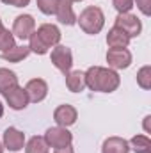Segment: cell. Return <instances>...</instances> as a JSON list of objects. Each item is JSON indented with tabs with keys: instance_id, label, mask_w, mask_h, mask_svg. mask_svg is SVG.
<instances>
[{
	"instance_id": "cell-1",
	"label": "cell",
	"mask_w": 151,
	"mask_h": 153,
	"mask_svg": "<svg viewBox=\"0 0 151 153\" xmlns=\"http://www.w3.org/2000/svg\"><path fill=\"white\" fill-rule=\"evenodd\" d=\"M84 76H85V87L96 93H114L121 84L117 71L103 66H91L87 71H84Z\"/></svg>"
},
{
	"instance_id": "cell-2",
	"label": "cell",
	"mask_w": 151,
	"mask_h": 153,
	"mask_svg": "<svg viewBox=\"0 0 151 153\" xmlns=\"http://www.w3.org/2000/svg\"><path fill=\"white\" fill-rule=\"evenodd\" d=\"M76 23L80 25V29H82L85 34L94 36V34L101 32V29H103V25H105V14H103V11H101L100 7L89 5V7H85V9L80 13V16L76 18Z\"/></svg>"
},
{
	"instance_id": "cell-3",
	"label": "cell",
	"mask_w": 151,
	"mask_h": 153,
	"mask_svg": "<svg viewBox=\"0 0 151 153\" xmlns=\"http://www.w3.org/2000/svg\"><path fill=\"white\" fill-rule=\"evenodd\" d=\"M44 141L50 148L53 150H59V148H66V146H71L73 143V135L68 128L64 126H52L46 130L44 134Z\"/></svg>"
},
{
	"instance_id": "cell-4",
	"label": "cell",
	"mask_w": 151,
	"mask_h": 153,
	"mask_svg": "<svg viewBox=\"0 0 151 153\" xmlns=\"http://www.w3.org/2000/svg\"><path fill=\"white\" fill-rule=\"evenodd\" d=\"M50 61H52V64H53L59 71H62V73L66 75L68 71H71V66H73V53H71V50H70L68 46L57 45V46L52 48Z\"/></svg>"
},
{
	"instance_id": "cell-5",
	"label": "cell",
	"mask_w": 151,
	"mask_h": 153,
	"mask_svg": "<svg viewBox=\"0 0 151 153\" xmlns=\"http://www.w3.org/2000/svg\"><path fill=\"white\" fill-rule=\"evenodd\" d=\"M115 27L121 29L128 38H137L141 32H142V23L141 20L132 14V13H119L117 18H115Z\"/></svg>"
},
{
	"instance_id": "cell-6",
	"label": "cell",
	"mask_w": 151,
	"mask_h": 153,
	"mask_svg": "<svg viewBox=\"0 0 151 153\" xmlns=\"http://www.w3.org/2000/svg\"><path fill=\"white\" fill-rule=\"evenodd\" d=\"M107 62H109V68L114 70V71L126 70L132 64V53H130L128 48H109Z\"/></svg>"
},
{
	"instance_id": "cell-7",
	"label": "cell",
	"mask_w": 151,
	"mask_h": 153,
	"mask_svg": "<svg viewBox=\"0 0 151 153\" xmlns=\"http://www.w3.org/2000/svg\"><path fill=\"white\" fill-rule=\"evenodd\" d=\"M34 30H36V22H34V18H32L30 14H20V16H16L11 32H13L14 38L25 41V39H29L32 36Z\"/></svg>"
},
{
	"instance_id": "cell-8",
	"label": "cell",
	"mask_w": 151,
	"mask_h": 153,
	"mask_svg": "<svg viewBox=\"0 0 151 153\" xmlns=\"http://www.w3.org/2000/svg\"><path fill=\"white\" fill-rule=\"evenodd\" d=\"M4 98L7 102V105L13 109V111H23L30 102H29V96L25 93V87H20V85H14L11 89H7L4 93Z\"/></svg>"
},
{
	"instance_id": "cell-9",
	"label": "cell",
	"mask_w": 151,
	"mask_h": 153,
	"mask_svg": "<svg viewBox=\"0 0 151 153\" xmlns=\"http://www.w3.org/2000/svg\"><path fill=\"white\" fill-rule=\"evenodd\" d=\"M4 148H7L9 152H20L25 148V134L14 126L5 128L4 132V139H2Z\"/></svg>"
},
{
	"instance_id": "cell-10",
	"label": "cell",
	"mask_w": 151,
	"mask_h": 153,
	"mask_svg": "<svg viewBox=\"0 0 151 153\" xmlns=\"http://www.w3.org/2000/svg\"><path fill=\"white\" fill-rule=\"evenodd\" d=\"M25 93H27L30 103H39V102H43V100L46 98V94H48V84H46L43 78H32V80L27 82Z\"/></svg>"
},
{
	"instance_id": "cell-11",
	"label": "cell",
	"mask_w": 151,
	"mask_h": 153,
	"mask_svg": "<svg viewBox=\"0 0 151 153\" xmlns=\"http://www.w3.org/2000/svg\"><path fill=\"white\" fill-rule=\"evenodd\" d=\"M36 34L39 36V39L44 43L46 48H53L61 43V30L57 25H52V23H43L39 25Z\"/></svg>"
},
{
	"instance_id": "cell-12",
	"label": "cell",
	"mask_w": 151,
	"mask_h": 153,
	"mask_svg": "<svg viewBox=\"0 0 151 153\" xmlns=\"http://www.w3.org/2000/svg\"><path fill=\"white\" fill-rule=\"evenodd\" d=\"M76 117H78L76 109L73 107V105H68V103L59 105V107L53 111V121L57 123V126H64V128H68V126L75 125Z\"/></svg>"
},
{
	"instance_id": "cell-13",
	"label": "cell",
	"mask_w": 151,
	"mask_h": 153,
	"mask_svg": "<svg viewBox=\"0 0 151 153\" xmlns=\"http://www.w3.org/2000/svg\"><path fill=\"white\" fill-rule=\"evenodd\" d=\"M55 16L59 20V23H62V25H75L76 23V14L70 0H59L57 9H55Z\"/></svg>"
},
{
	"instance_id": "cell-14",
	"label": "cell",
	"mask_w": 151,
	"mask_h": 153,
	"mask_svg": "<svg viewBox=\"0 0 151 153\" xmlns=\"http://www.w3.org/2000/svg\"><path fill=\"white\" fill-rule=\"evenodd\" d=\"M101 153H130V144L123 137H109L103 141Z\"/></svg>"
},
{
	"instance_id": "cell-15",
	"label": "cell",
	"mask_w": 151,
	"mask_h": 153,
	"mask_svg": "<svg viewBox=\"0 0 151 153\" xmlns=\"http://www.w3.org/2000/svg\"><path fill=\"white\" fill-rule=\"evenodd\" d=\"M107 45H109V48H126L130 45V38L121 29H117L114 25L107 34Z\"/></svg>"
},
{
	"instance_id": "cell-16",
	"label": "cell",
	"mask_w": 151,
	"mask_h": 153,
	"mask_svg": "<svg viewBox=\"0 0 151 153\" xmlns=\"http://www.w3.org/2000/svg\"><path fill=\"white\" fill-rule=\"evenodd\" d=\"M66 87L71 91V93H80L85 89V76L84 71L75 70V71H68L66 73Z\"/></svg>"
},
{
	"instance_id": "cell-17",
	"label": "cell",
	"mask_w": 151,
	"mask_h": 153,
	"mask_svg": "<svg viewBox=\"0 0 151 153\" xmlns=\"http://www.w3.org/2000/svg\"><path fill=\"white\" fill-rule=\"evenodd\" d=\"M29 53H30L29 46H16V45H14L13 48L2 52L0 57H2L4 61H7V62H21L23 59L29 57Z\"/></svg>"
},
{
	"instance_id": "cell-18",
	"label": "cell",
	"mask_w": 151,
	"mask_h": 153,
	"mask_svg": "<svg viewBox=\"0 0 151 153\" xmlns=\"http://www.w3.org/2000/svg\"><path fill=\"white\" fill-rule=\"evenodd\" d=\"M25 153H50V146L46 144L44 137L34 135L29 139V143L25 144Z\"/></svg>"
},
{
	"instance_id": "cell-19",
	"label": "cell",
	"mask_w": 151,
	"mask_h": 153,
	"mask_svg": "<svg viewBox=\"0 0 151 153\" xmlns=\"http://www.w3.org/2000/svg\"><path fill=\"white\" fill-rule=\"evenodd\" d=\"M18 85V76L14 71L7 70V68H0V93L4 94L7 89Z\"/></svg>"
},
{
	"instance_id": "cell-20",
	"label": "cell",
	"mask_w": 151,
	"mask_h": 153,
	"mask_svg": "<svg viewBox=\"0 0 151 153\" xmlns=\"http://www.w3.org/2000/svg\"><path fill=\"white\" fill-rule=\"evenodd\" d=\"M128 144L135 153H151V139L148 135H133Z\"/></svg>"
},
{
	"instance_id": "cell-21",
	"label": "cell",
	"mask_w": 151,
	"mask_h": 153,
	"mask_svg": "<svg viewBox=\"0 0 151 153\" xmlns=\"http://www.w3.org/2000/svg\"><path fill=\"white\" fill-rule=\"evenodd\" d=\"M137 84H139L144 91L151 89V66L150 64L142 66V68L137 71Z\"/></svg>"
},
{
	"instance_id": "cell-22",
	"label": "cell",
	"mask_w": 151,
	"mask_h": 153,
	"mask_svg": "<svg viewBox=\"0 0 151 153\" xmlns=\"http://www.w3.org/2000/svg\"><path fill=\"white\" fill-rule=\"evenodd\" d=\"M29 50H30L32 53L44 55V53H48V50H50V48H46V46H44V43L39 39V36L36 34V30H34V32H32V36L29 38Z\"/></svg>"
},
{
	"instance_id": "cell-23",
	"label": "cell",
	"mask_w": 151,
	"mask_h": 153,
	"mask_svg": "<svg viewBox=\"0 0 151 153\" xmlns=\"http://www.w3.org/2000/svg\"><path fill=\"white\" fill-rule=\"evenodd\" d=\"M13 46H14V36H13V32L2 25L0 27V52H5V50H9Z\"/></svg>"
},
{
	"instance_id": "cell-24",
	"label": "cell",
	"mask_w": 151,
	"mask_h": 153,
	"mask_svg": "<svg viewBox=\"0 0 151 153\" xmlns=\"http://www.w3.org/2000/svg\"><path fill=\"white\" fill-rule=\"evenodd\" d=\"M36 4H38V9L43 14L50 16V14H55V9H57L59 0H36Z\"/></svg>"
},
{
	"instance_id": "cell-25",
	"label": "cell",
	"mask_w": 151,
	"mask_h": 153,
	"mask_svg": "<svg viewBox=\"0 0 151 153\" xmlns=\"http://www.w3.org/2000/svg\"><path fill=\"white\" fill-rule=\"evenodd\" d=\"M112 5L117 13H130L133 7V0H112Z\"/></svg>"
},
{
	"instance_id": "cell-26",
	"label": "cell",
	"mask_w": 151,
	"mask_h": 153,
	"mask_svg": "<svg viewBox=\"0 0 151 153\" xmlns=\"http://www.w3.org/2000/svg\"><path fill=\"white\" fill-rule=\"evenodd\" d=\"M133 4H137V9L144 16H150L151 14V0H133Z\"/></svg>"
},
{
	"instance_id": "cell-27",
	"label": "cell",
	"mask_w": 151,
	"mask_h": 153,
	"mask_svg": "<svg viewBox=\"0 0 151 153\" xmlns=\"http://www.w3.org/2000/svg\"><path fill=\"white\" fill-rule=\"evenodd\" d=\"M2 2L7 5H14V7H25V5H29L30 0H2Z\"/></svg>"
},
{
	"instance_id": "cell-28",
	"label": "cell",
	"mask_w": 151,
	"mask_h": 153,
	"mask_svg": "<svg viewBox=\"0 0 151 153\" xmlns=\"http://www.w3.org/2000/svg\"><path fill=\"white\" fill-rule=\"evenodd\" d=\"M151 116H146L144 117V130H146V134H151Z\"/></svg>"
},
{
	"instance_id": "cell-29",
	"label": "cell",
	"mask_w": 151,
	"mask_h": 153,
	"mask_svg": "<svg viewBox=\"0 0 151 153\" xmlns=\"http://www.w3.org/2000/svg\"><path fill=\"white\" fill-rule=\"evenodd\" d=\"M53 153H75V152H73L71 146H66V148H59V150H55Z\"/></svg>"
},
{
	"instance_id": "cell-30",
	"label": "cell",
	"mask_w": 151,
	"mask_h": 153,
	"mask_svg": "<svg viewBox=\"0 0 151 153\" xmlns=\"http://www.w3.org/2000/svg\"><path fill=\"white\" fill-rule=\"evenodd\" d=\"M4 116V105H2V102H0V117Z\"/></svg>"
},
{
	"instance_id": "cell-31",
	"label": "cell",
	"mask_w": 151,
	"mask_h": 153,
	"mask_svg": "<svg viewBox=\"0 0 151 153\" xmlns=\"http://www.w3.org/2000/svg\"><path fill=\"white\" fill-rule=\"evenodd\" d=\"M0 153H4V144L0 143Z\"/></svg>"
},
{
	"instance_id": "cell-32",
	"label": "cell",
	"mask_w": 151,
	"mask_h": 153,
	"mask_svg": "<svg viewBox=\"0 0 151 153\" xmlns=\"http://www.w3.org/2000/svg\"><path fill=\"white\" fill-rule=\"evenodd\" d=\"M70 2H71V4H73V2H82V0H70Z\"/></svg>"
},
{
	"instance_id": "cell-33",
	"label": "cell",
	"mask_w": 151,
	"mask_h": 153,
	"mask_svg": "<svg viewBox=\"0 0 151 153\" xmlns=\"http://www.w3.org/2000/svg\"><path fill=\"white\" fill-rule=\"evenodd\" d=\"M0 27H2V20H0Z\"/></svg>"
}]
</instances>
